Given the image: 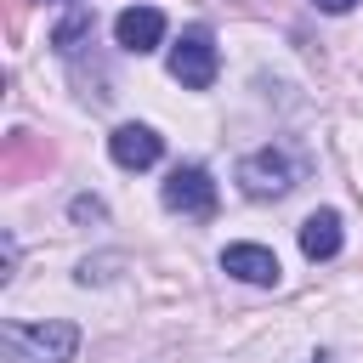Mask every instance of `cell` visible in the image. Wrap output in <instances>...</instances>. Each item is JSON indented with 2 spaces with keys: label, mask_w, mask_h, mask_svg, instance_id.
<instances>
[{
  "label": "cell",
  "mask_w": 363,
  "mask_h": 363,
  "mask_svg": "<svg viewBox=\"0 0 363 363\" xmlns=\"http://www.w3.org/2000/svg\"><path fill=\"white\" fill-rule=\"evenodd\" d=\"M0 352H6V363H68L79 352V329L68 318H45V323L11 318L0 329Z\"/></svg>",
  "instance_id": "obj_1"
},
{
  "label": "cell",
  "mask_w": 363,
  "mask_h": 363,
  "mask_svg": "<svg viewBox=\"0 0 363 363\" xmlns=\"http://www.w3.org/2000/svg\"><path fill=\"white\" fill-rule=\"evenodd\" d=\"M216 68H221V57H216L210 28H187V34L170 45V79H176V85L210 91V85H216Z\"/></svg>",
  "instance_id": "obj_2"
},
{
  "label": "cell",
  "mask_w": 363,
  "mask_h": 363,
  "mask_svg": "<svg viewBox=\"0 0 363 363\" xmlns=\"http://www.w3.org/2000/svg\"><path fill=\"white\" fill-rule=\"evenodd\" d=\"M238 187L250 199H284L295 187V159L284 147H255L250 159H238Z\"/></svg>",
  "instance_id": "obj_3"
},
{
  "label": "cell",
  "mask_w": 363,
  "mask_h": 363,
  "mask_svg": "<svg viewBox=\"0 0 363 363\" xmlns=\"http://www.w3.org/2000/svg\"><path fill=\"white\" fill-rule=\"evenodd\" d=\"M159 199H164V210H176V216H199V221L216 216V182H210L204 164H176V170L164 176Z\"/></svg>",
  "instance_id": "obj_4"
},
{
  "label": "cell",
  "mask_w": 363,
  "mask_h": 363,
  "mask_svg": "<svg viewBox=\"0 0 363 363\" xmlns=\"http://www.w3.org/2000/svg\"><path fill=\"white\" fill-rule=\"evenodd\" d=\"M108 153H113L119 170H147V164H159L164 142H159L153 125H119V130L108 136Z\"/></svg>",
  "instance_id": "obj_5"
},
{
  "label": "cell",
  "mask_w": 363,
  "mask_h": 363,
  "mask_svg": "<svg viewBox=\"0 0 363 363\" xmlns=\"http://www.w3.org/2000/svg\"><path fill=\"white\" fill-rule=\"evenodd\" d=\"M113 34H119V45L125 51H153L159 40H164V11L159 6H125L119 17H113Z\"/></svg>",
  "instance_id": "obj_6"
},
{
  "label": "cell",
  "mask_w": 363,
  "mask_h": 363,
  "mask_svg": "<svg viewBox=\"0 0 363 363\" xmlns=\"http://www.w3.org/2000/svg\"><path fill=\"white\" fill-rule=\"evenodd\" d=\"M221 272H233L244 284H278V255L267 244H227L221 250Z\"/></svg>",
  "instance_id": "obj_7"
},
{
  "label": "cell",
  "mask_w": 363,
  "mask_h": 363,
  "mask_svg": "<svg viewBox=\"0 0 363 363\" xmlns=\"http://www.w3.org/2000/svg\"><path fill=\"white\" fill-rule=\"evenodd\" d=\"M340 216L335 210H312L306 221H301V255L306 261H335L340 255Z\"/></svg>",
  "instance_id": "obj_8"
},
{
  "label": "cell",
  "mask_w": 363,
  "mask_h": 363,
  "mask_svg": "<svg viewBox=\"0 0 363 363\" xmlns=\"http://www.w3.org/2000/svg\"><path fill=\"white\" fill-rule=\"evenodd\" d=\"M91 28H96V11H91V6H74V11L51 28V51H57V57H74V51L91 40Z\"/></svg>",
  "instance_id": "obj_9"
},
{
  "label": "cell",
  "mask_w": 363,
  "mask_h": 363,
  "mask_svg": "<svg viewBox=\"0 0 363 363\" xmlns=\"http://www.w3.org/2000/svg\"><path fill=\"white\" fill-rule=\"evenodd\" d=\"M68 216H74V221H102V204H96V199H74Z\"/></svg>",
  "instance_id": "obj_10"
},
{
  "label": "cell",
  "mask_w": 363,
  "mask_h": 363,
  "mask_svg": "<svg viewBox=\"0 0 363 363\" xmlns=\"http://www.w3.org/2000/svg\"><path fill=\"white\" fill-rule=\"evenodd\" d=\"M312 6H318V11H329V17H340V11H352L357 0H312Z\"/></svg>",
  "instance_id": "obj_11"
},
{
  "label": "cell",
  "mask_w": 363,
  "mask_h": 363,
  "mask_svg": "<svg viewBox=\"0 0 363 363\" xmlns=\"http://www.w3.org/2000/svg\"><path fill=\"white\" fill-rule=\"evenodd\" d=\"M312 363H335V357H323V352H318V357H312Z\"/></svg>",
  "instance_id": "obj_12"
}]
</instances>
